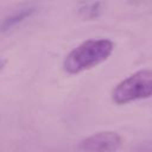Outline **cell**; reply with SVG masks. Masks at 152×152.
Here are the masks:
<instances>
[{"label":"cell","instance_id":"6da1fadb","mask_svg":"<svg viewBox=\"0 0 152 152\" xmlns=\"http://www.w3.org/2000/svg\"><path fill=\"white\" fill-rule=\"evenodd\" d=\"M114 43L107 38L88 39L74 48L63 61V69L70 75L89 70L109 58Z\"/></svg>","mask_w":152,"mask_h":152},{"label":"cell","instance_id":"7a4b0ae2","mask_svg":"<svg viewBox=\"0 0 152 152\" xmlns=\"http://www.w3.org/2000/svg\"><path fill=\"white\" fill-rule=\"evenodd\" d=\"M152 96V70L142 69L119 82L112 91L116 104H126Z\"/></svg>","mask_w":152,"mask_h":152},{"label":"cell","instance_id":"3957f363","mask_svg":"<svg viewBox=\"0 0 152 152\" xmlns=\"http://www.w3.org/2000/svg\"><path fill=\"white\" fill-rule=\"evenodd\" d=\"M122 145L121 137L113 131H102L81 139L77 144L80 152H116Z\"/></svg>","mask_w":152,"mask_h":152},{"label":"cell","instance_id":"277c9868","mask_svg":"<svg viewBox=\"0 0 152 152\" xmlns=\"http://www.w3.org/2000/svg\"><path fill=\"white\" fill-rule=\"evenodd\" d=\"M34 12H36V7L34 6H26V7H21V8L15 10L14 12H12L10 15H7L4 19L2 25H1L2 33L10 32L11 30L15 28L23 21H25L26 19H28Z\"/></svg>","mask_w":152,"mask_h":152},{"label":"cell","instance_id":"5b68a950","mask_svg":"<svg viewBox=\"0 0 152 152\" xmlns=\"http://www.w3.org/2000/svg\"><path fill=\"white\" fill-rule=\"evenodd\" d=\"M102 2H83L78 7V14L87 20L96 19L102 12Z\"/></svg>","mask_w":152,"mask_h":152}]
</instances>
